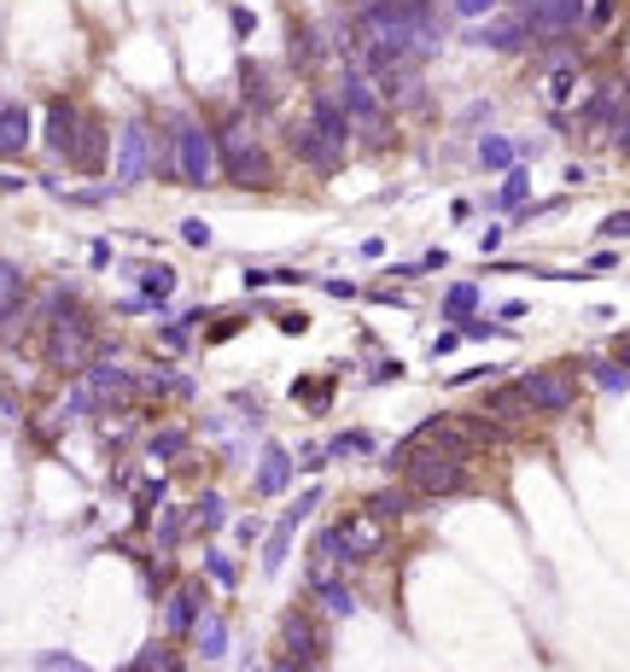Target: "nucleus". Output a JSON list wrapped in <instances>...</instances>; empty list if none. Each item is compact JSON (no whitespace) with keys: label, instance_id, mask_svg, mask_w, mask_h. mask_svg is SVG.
Returning <instances> with one entry per match:
<instances>
[{"label":"nucleus","instance_id":"34","mask_svg":"<svg viewBox=\"0 0 630 672\" xmlns=\"http://www.w3.org/2000/svg\"><path fill=\"white\" fill-rule=\"evenodd\" d=\"M129 667H158V672H169V667H181V655L169 649V644H146L141 655H129Z\"/></svg>","mask_w":630,"mask_h":672},{"label":"nucleus","instance_id":"49","mask_svg":"<svg viewBox=\"0 0 630 672\" xmlns=\"http://www.w3.org/2000/svg\"><path fill=\"white\" fill-rule=\"evenodd\" d=\"M613 146H619V153H630V106L619 111V123H613V134H607Z\"/></svg>","mask_w":630,"mask_h":672},{"label":"nucleus","instance_id":"30","mask_svg":"<svg viewBox=\"0 0 630 672\" xmlns=\"http://www.w3.org/2000/svg\"><path fill=\"white\" fill-rule=\"evenodd\" d=\"M572 89H578V64H572V59H560L555 71H549V82H543V94H549V106H567Z\"/></svg>","mask_w":630,"mask_h":672},{"label":"nucleus","instance_id":"25","mask_svg":"<svg viewBox=\"0 0 630 672\" xmlns=\"http://www.w3.org/2000/svg\"><path fill=\"white\" fill-rule=\"evenodd\" d=\"M525 410H532V403H525L520 386H497V392L485 398V415H502V422H520Z\"/></svg>","mask_w":630,"mask_h":672},{"label":"nucleus","instance_id":"56","mask_svg":"<svg viewBox=\"0 0 630 672\" xmlns=\"http://www.w3.org/2000/svg\"><path fill=\"white\" fill-rule=\"evenodd\" d=\"M525 310H532L525 298H508V305H502V322H525Z\"/></svg>","mask_w":630,"mask_h":672},{"label":"nucleus","instance_id":"42","mask_svg":"<svg viewBox=\"0 0 630 672\" xmlns=\"http://www.w3.org/2000/svg\"><path fill=\"white\" fill-rule=\"evenodd\" d=\"M321 468H328V445L310 439V445L298 450V474H321Z\"/></svg>","mask_w":630,"mask_h":672},{"label":"nucleus","instance_id":"57","mask_svg":"<svg viewBox=\"0 0 630 672\" xmlns=\"http://www.w3.org/2000/svg\"><path fill=\"white\" fill-rule=\"evenodd\" d=\"M328 293H333V298H356L362 287H356V281H328Z\"/></svg>","mask_w":630,"mask_h":672},{"label":"nucleus","instance_id":"27","mask_svg":"<svg viewBox=\"0 0 630 672\" xmlns=\"http://www.w3.org/2000/svg\"><path fill=\"white\" fill-rule=\"evenodd\" d=\"M415 509V485H408V492H373L368 497V515L373 520H397V515H408Z\"/></svg>","mask_w":630,"mask_h":672},{"label":"nucleus","instance_id":"31","mask_svg":"<svg viewBox=\"0 0 630 672\" xmlns=\"http://www.w3.org/2000/svg\"><path fill=\"white\" fill-rule=\"evenodd\" d=\"M473 310H479V287H473V281H455V287L444 293V316L462 322V316H473Z\"/></svg>","mask_w":630,"mask_h":672},{"label":"nucleus","instance_id":"7","mask_svg":"<svg viewBox=\"0 0 630 672\" xmlns=\"http://www.w3.org/2000/svg\"><path fill=\"white\" fill-rule=\"evenodd\" d=\"M514 386L525 392V403H532L537 415H567L578 403V380L567 375V368H525Z\"/></svg>","mask_w":630,"mask_h":672},{"label":"nucleus","instance_id":"29","mask_svg":"<svg viewBox=\"0 0 630 672\" xmlns=\"http://www.w3.org/2000/svg\"><path fill=\"white\" fill-rule=\"evenodd\" d=\"M514 158H520V146L508 141V134H485V141H479V164H485V170H508Z\"/></svg>","mask_w":630,"mask_h":672},{"label":"nucleus","instance_id":"24","mask_svg":"<svg viewBox=\"0 0 630 672\" xmlns=\"http://www.w3.org/2000/svg\"><path fill=\"white\" fill-rule=\"evenodd\" d=\"M134 281H141V293L152 298V305H164V298L176 293V281H181V275H176V269H169V263H152V269H141V275H134Z\"/></svg>","mask_w":630,"mask_h":672},{"label":"nucleus","instance_id":"52","mask_svg":"<svg viewBox=\"0 0 630 672\" xmlns=\"http://www.w3.org/2000/svg\"><path fill=\"white\" fill-rule=\"evenodd\" d=\"M397 375H403V363H397V357H385V363H373V375H368V380L380 386V380H397Z\"/></svg>","mask_w":630,"mask_h":672},{"label":"nucleus","instance_id":"4","mask_svg":"<svg viewBox=\"0 0 630 672\" xmlns=\"http://www.w3.org/2000/svg\"><path fill=\"white\" fill-rule=\"evenodd\" d=\"M316 550L328 567H356L380 550V527H373V520H338V527H328L316 538Z\"/></svg>","mask_w":630,"mask_h":672},{"label":"nucleus","instance_id":"19","mask_svg":"<svg viewBox=\"0 0 630 672\" xmlns=\"http://www.w3.org/2000/svg\"><path fill=\"white\" fill-rule=\"evenodd\" d=\"M310 117L333 134V141H345V146L356 141V117L345 111V99H333V94H310Z\"/></svg>","mask_w":630,"mask_h":672},{"label":"nucleus","instance_id":"41","mask_svg":"<svg viewBox=\"0 0 630 672\" xmlns=\"http://www.w3.org/2000/svg\"><path fill=\"white\" fill-rule=\"evenodd\" d=\"M613 12H619V0H584V30H607Z\"/></svg>","mask_w":630,"mask_h":672},{"label":"nucleus","instance_id":"43","mask_svg":"<svg viewBox=\"0 0 630 672\" xmlns=\"http://www.w3.org/2000/svg\"><path fill=\"white\" fill-rule=\"evenodd\" d=\"M181 240L193 246V251H204V246H211V223H199V216H181Z\"/></svg>","mask_w":630,"mask_h":672},{"label":"nucleus","instance_id":"6","mask_svg":"<svg viewBox=\"0 0 630 672\" xmlns=\"http://www.w3.org/2000/svg\"><path fill=\"white\" fill-rule=\"evenodd\" d=\"M47 363L59 368V375H82V368L94 363V328L76 316H59L54 333H47Z\"/></svg>","mask_w":630,"mask_h":672},{"label":"nucleus","instance_id":"35","mask_svg":"<svg viewBox=\"0 0 630 672\" xmlns=\"http://www.w3.org/2000/svg\"><path fill=\"white\" fill-rule=\"evenodd\" d=\"M204 574L223 585V591H234V585H240V567H234V562L223 556V550H211V556H204Z\"/></svg>","mask_w":630,"mask_h":672},{"label":"nucleus","instance_id":"58","mask_svg":"<svg viewBox=\"0 0 630 672\" xmlns=\"http://www.w3.org/2000/svg\"><path fill=\"white\" fill-rule=\"evenodd\" d=\"M502 240H508V228H502V223H497V228H485V240H479V246H485V251H497V246H502Z\"/></svg>","mask_w":630,"mask_h":672},{"label":"nucleus","instance_id":"1","mask_svg":"<svg viewBox=\"0 0 630 672\" xmlns=\"http://www.w3.org/2000/svg\"><path fill=\"white\" fill-rule=\"evenodd\" d=\"M258 117L251 111H234L228 123H216V164H223V176L234 181V188L258 193L275 181V164H269V146L258 141Z\"/></svg>","mask_w":630,"mask_h":672},{"label":"nucleus","instance_id":"26","mask_svg":"<svg viewBox=\"0 0 630 672\" xmlns=\"http://www.w3.org/2000/svg\"><path fill=\"white\" fill-rule=\"evenodd\" d=\"M373 433H362V427H345V433H333L328 439V457H373Z\"/></svg>","mask_w":630,"mask_h":672},{"label":"nucleus","instance_id":"17","mask_svg":"<svg viewBox=\"0 0 630 672\" xmlns=\"http://www.w3.org/2000/svg\"><path fill=\"white\" fill-rule=\"evenodd\" d=\"M240 89H246V111H251V117H263V111H275V106H281L275 76H269V64H258V59H246V64H240Z\"/></svg>","mask_w":630,"mask_h":672},{"label":"nucleus","instance_id":"37","mask_svg":"<svg viewBox=\"0 0 630 672\" xmlns=\"http://www.w3.org/2000/svg\"><path fill=\"white\" fill-rule=\"evenodd\" d=\"M455 7V19H467V24H479V19H490V12H502L508 0H450Z\"/></svg>","mask_w":630,"mask_h":672},{"label":"nucleus","instance_id":"36","mask_svg":"<svg viewBox=\"0 0 630 672\" xmlns=\"http://www.w3.org/2000/svg\"><path fill=\"white\" fill-rule=\"evenodd\" d=\"M316 509H321V485H316V492H304V497H293V509H286L281 520H286V527L298 532V527H304V520H310Z\"/></svg>","mask_w":630,"mask_h":672},{"label":"nucleus","instance_id":"53","mask_svg":"<svg viewBox=\"0 0 630 672\" xmlns=\"http://www.w3.org/2000/svg\"><path fill=\"white\" fill-rule=\"evenodd\" d=\"M246 287H251V293L275 287V269H246Z\"/></svg>","mask_w":630,"mask_h":672},{"label":"nucleus","instance_id":"51","mask_svg":"<svg viewBox=\"0 0 630 672\" xmlns=\"http://www.w3.org/2000/svg\"><path fill=\"white\" fill-rule=\"evenodd\" d=\"M607 269H619V251H595V258L584 263V275H607Z\"/></svg>","mask_w":630,"mask_h":672},{"label":"nucleus","instance_id":"2","mask_svg":"<svg viewBox=\"0 0 630 672\" xmlns=\"http://www.w3.org/2000/svg\"><path fill=\"white\" fill-rule=\"evenodd\" d=\"M467 457H455V450H415V445H397L391 450V468L415 485V497H455L467 485Z\"/></svg>","mask_w":630,"mask_h":672},{"label":"nucleus","instance_id":"60","mask_svg":"<svg viewBox=\"0 0 630 672\" xmlns=\"http://www.w3.org/2000/svg\"><path fill=\"white\" fill-rule=\"evenodd\" d=\"M514 7H525V0H514Z\"/></svg>","mask_w":630,"mask_h":672},{"label":"nucleus","instance_id":"48","mask_svg":"<svg viewBox=\"0 0 630 672\" xmlns=\"http://www.w3.org/2000/svg\"><path fill=\"white\" fill-rule=\"evenodd\" d=\"M490 375H497V368H490V363H479V368H455V375H450V386H473V380H490Z\"/></svg>","mask_w":630,"mask_h":672},{"label":"nucleus","instance_id":"16","mask_svg":"<svg viewBox=\"0 0 630 672\" xmlns=\"http://www.w3.org/2000/svg\"><path fill=\"white\" fill-rule=\"evenodd\" d=\"M29 129H36V117H29L24 99H0V158H24Z\"/></svg>","mask_w":630,"mask_h":672},{"label":"nucleus","instance_id":"55","mask_svg":"<svg viewBox=\"0 0 630 672\" xmlns=\"http://www.w3.org/2000/svg\"><path fill=\"white\" fill-rule=\"evenodd\" d=\"M141 503H146V509H152V503H164V480H146V485H141ZM146 509H141V515H146Z\"/></svg>","mask_w":630,"mask_h":672},{"label":"nucleus","instance_id":"20","mask_svg":"<svg viewBox=\"0 0 630 672\" xmlns=\"http://www.w3.org/2000/svg\"><path fill=\"white\" fill-rule=\"evenodd\" d=\"M187 644L199 649V661H223V655H228V620L216 614V609H204V614H199V626H193V637H187Z\"/></svg>","mask_w":630,"mask_h":672},{"label":"nucleus","instance_id":"15","mask_svg":"<svg viewBox=\"0 0 630 672\" xmlns=\"http://www.w3.org/2000/svg\"><path fill=\"white\" fill-rule=\"evenodd\" d=\"M310 597L328 609L333 620H345V614H356V597H350V585L333 574L328 562H310Z\"/></svg>","mask_w":630,"mask_h":672},{"label":"nucleus","instance_id":"59","mask_svg":"<svg viewBox=\"0 0 630 672\" xmlns=\"http://www.w3.org/2000/svg\"><path fill=\"white\" fill-rule=\"evenodd\" d=\"M613 357H619V363H630V333H619V340H613Z\"/></svg>","mask_w":630,"mask_h":672},{"label":"nucleus","instance_id":"14","mask_svg":"<svg viewBox=\"0 0 630 672\" xmlns=\"http://www.w3.org/2000/svg\"><path fill=\"white\" fill-rule=\"evenodd\" d=\"M199 614H204V585H181V591L164 597V632L176 637V644H187V637H193Z\"/></svg>","mask_w":630,"mask_h":672},{"label":"nucleus","instance_id":"11","mask_svg":"<svg viewBox=\"0 0 630 672\" xmlns=\"http://www.w3.org/2000/svg\"><path fill=\"white\" fill-rule=\"evenodd\" d=\"M152 141H158V134L146 123H129L117 134V188H141L152 176Z\"/></svg>","mask_w":630,"mask_h":672},{"label":"nucleus","instance_id":"5","mask_svg":"<svg viewBox=\"0 0 630 672\" xmlns=\"http://www.w3.org/2000/svg\"><path fill=\"white\" fill-rule=\"evenodd\" d=\"M338 99H345V111L356 117V129H368V141L385 146L391 123H385V111H380V89H373V76L362 71V64H350V71H345V82H338Z\"/></svg>","mask_w":630,"mask_h":672},{"label":"nucleus","instance_id":"10","mask_svg":"<svg viewBox=\"0 0 630 672\" xmlns=\"http://www.w3.org/2000/svg\"><path fill=\"white\" fill-rule=\"evenodd\" d=\"M88 123H94L88 111H76L71 99H54V106H47V153L71 164L82 153V141H88Z\"/></svg>","mask_w":630,"mask_h":672},{"label":"nucleus","instance_id":"28","mask_svg":"<svg viewBox=\"0 0 630 672\" xmlns=\"http://www.w3.org/2000/svg\"><path fill=\"white\" fill-rule=\"evenodd\" d=\"M590 380L602 386V392H630V363L602 357V363H590Z\"/></svg>","mask_w":630,"mask_h":672},{"label":"nucleus","instance_id":"47","mask_svg":"<svg viewBox=\"0 0 630 672\" xmlns=\"http://www.w3.org/2000/svg\"><path fill=\"white\" fill-rule=\"evenodd\" d=\"M228 24H234V36H251V30H258V12H251V7H228Z\"/></svg>","mask_w":630,"mask_h":672},{"label":"nucleus","instance_id":"9","mask_svg":"<svg viewBox=\"0 0 630 672\" xmlns=\"http://www.w3.org/2000/svg\"><path fill=\"white\" fill-rule=\"evenodd\" d=\"M473 47H490V54H525V47L537 42V24H532V12H502V19H479L473 24Z\"/></svg>","mask_w":630,"mask_h":672},{"label":"nucleus","instance_id":"44","mask_svg":"<svg viewBox=\"0 0 630 672\" xmlns=\"http://www.w3.org/2000/svg\"><path fill=\"white\" fill-rule=\"evenodd\" d=\"M602 240H630V211H613V216H602Z\"/></svg>","mask_w":630,"mask_h":672},{"label":"nucleus","instance_id":"39","mask_svg":"<svg viewBox=\"0 0 630 672\" xmlns=\"http://www.w3.org/2000/svg\"><path fill=\"white\" fill-rule=\"evenodd\" d=\"M462 340H497V333H508V322H485V316H462Z\"/></svg>","mask_w":630,"mask_h":672},{"label":"nucleus","instance_id":"21","mask_svg":"<svg viewBox=\"0 0 630 672\" xmlns=\"http://www.w3.org/2000/svg\"><path fill=\"white\" fill-rule=\"evenodd\" d=\"M316 64H328V30L298 24V30H293V71H298V76H310Z\"/></svg>","mask_w":630,"mask_h":672},{"label":"nucleus","instance_id":"32","mask_svg":"<svg viewBox=\"0 0 630 672\" xmlns=\"http://www.w3.org/2000/svg\"><path fill=\"white\" fill-rule=\"evenodd\" d=\"M187 532H199V520H193V515H181V509H169V515L158 520V550H176Z\"/></svg>","mask_w":630,"mask_h":672},{"label":"nucleus","instance_id":"33","mask_svg":"<svg viewBox=\"0 0 630 672\" xmlns=\"http://www.w3.org/2000/svg\"><path fill=\"white\" fill-rule=\"evenodd\" d=\"M286 544H293V527H286V520H281V527H275V538H269V544H263V574H281V562H286Z\"/></svg>","mask_w":630,"mask_h":672},{"label":"nucleus","instance_id":"46","mask_svg":"<svg viewBox=\"0 0 630 672\" xmlns=\"http://www.w3.org/2000/svg\"><path fill=\"white\" fill-rule=\"evenodd\" d=\"M181 445H187V433L176 427V433H158V439H152L146 450H152V457H158V462H164V457H176V450H181Z\"/></svg>","mask_w":630,"mask_h":672},{"label":"nucleus","instance_id":"22","mask_svg":"<svg viewBox=\"0 0 630 672\" xmlns=\"http://www.w3.org/2000/svg\"><path fill=\"white\" fill-rule=\"evenodd\" d=\"M24 298H29L24 269H19V263H0V322H12V316L24 310Z\"/></svg>","mask_w":630,"mask_h":672},{"label":"nucleus","instance_id":"13","mask_svg":"<svg viewBox=\"0 0 630 672\" xmlns=\"http://www.w3.org/2000/svg\"><path fill=\"white\" fill-rule=\"evenodd\" d=\"M625 106H630V89H625V82H602V89H595V94L584 99V111H578L572 123H578V129H584L590 141H595L602 129L619 123V111H625Z\"/></svg>","mask_w":630,"mask_h":672},{"label":"nucleus","instance_id":"54","mask_svg":"<svg viewBox=\"0 0 630 672\" xmlns=\"http://www.w3.org/2000/svg\"><path fill=\"white\" fill-rule=\"evenodd\" d=\"M455 345H462V328H450V333H438V340H432V351H438V357H450Z\"/></svg>","mask_w":630,"mask_h":672},{"label":"nucleus","instance_id":"45","mask_svg":"<svg viewBox=\"0 0 630 672\" xmlns=\"http://www.w3.org/2000/svg\"><path fill=\"white\" fill-rule=\"evenodd\" d=\"M158 340H164L169 351H187V345H193V328H187V322H164Z\"/></svg>","mask_w":630,"mask_h":672},{"label":"nucleus","instance_id":"23","mask_svg":"<svg viewBox=\"0 0 630 672\" xmlns=\"http://www.w3.org/2000/svg\"><path fill=\"white\" fill-rule=\"evenodd\" d=\"M525 199H532V176H525V164H508V176H502V188H497L490 205H497V211H520Z\"/></svg>","mask_w":630,"mask_h":672},{"label":"nucleus","instance_id":"8","mask_svg":"<svg viewBox=\"0 0 630 672\" xmlns=\"http://www.w3.org/2000/svg\"><path fill=\"white\" fill-rule=\"evenodd\" d=\"M281 661L275 667H321L328 661V637H321V626L304 609H293V614H281Z\"/></svg>","mask_w":630,"mask_h":672},{"label":"nucleus","instance_id":"50","mask_svg":"<svg viewBox=\"0 0 630 672\" xmlns=\"http://www.w3.org/2000/svg\"><path fill=\"white\" fill-rule=\"evenodd\" d=\"M240 322H246V316H240V310H228V316H216V328H211V340H228V333H240Z\"/></svg>","mask_w":630,"mask_h":672},{"label":"nucleus","instance_id":"40","mask_svg":"<svg viewBox=\"0 0 630 672\" xmlns=\"http://www.w3.org/2000/svg\"><path fill=\"white\" fill-rule=\"evenodd\" d=\"M36 667H47V672H82V655H71V649H41Z\"/></svg>","mask_w":630,"mask_h":672},{"label":"nucleus","instance_id":"38","mask_svg":"<svg viewBox=\"0 0 630 672\" xmlns=\"http://www.w3.org/2000/svg\"><path fill=\"white\" fill-rule=\"evenodd\" d=\"M193 520H199V532H216V527H223V520H228V503L211 492V497L199 503V515H193Z\"/></svg>","mask_w":630,"mask_h":672},{"label":"nucleus","instance_id":"3","mask_svg":"<svg viewBox=\"0 0 630 672\" xmlns=\"http://www.w3.org/2000/svg\"><path fill=\"white\" fill-rule=\"evenodd\" d=\"M169 141H176L181 188H216V129L193 123V117H176V123H169Z\"/></svg>","mask_w":630,"mask_h":672},{"label":"nucleus","instance_id":"12","mask_svg":"<svg viewBox=\"0 0 630 672\" xmlns=\"http://www.w3.org/2000/svg\"><path fill=\"white\" fill-rule=\"evenodd\" d=\"M293 146H298V158L310 164V170H321V176L345 170V153H350V146H345V141H333V134L316 123V117H310L304 129H293Z\"/></svg>","mask_w":630,"mask_h":672},{"label":"nucleus","instance_id":"18","mask_svg":"<svg viewBox=\"0 0 630 672\" xmlns=\"http://www.w3.org/2000/svg\"><path fill=\"white\" fill-rule=\"evenodd\" d=\"M293 474H298V457H286L281 445H269L263 457H258V492H263V497H286Z\"/></svg>","mask_w":630,"mask_h":672}]
</instances>
